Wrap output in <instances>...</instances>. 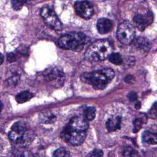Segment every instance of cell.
Instances as JSON below:
<instances>
[{
	"label": "cell",
	"instance_id": "cell-10",
	"mask_svg": "<svg viewBox=\"0 0 157 157\" xmlns=\"http://www.w3.org/2000/svg\"><path fill=\"white\" fill-rule=\"evenodd\" d=\"M44 77L48 81H53L57 78H63V73L62 70L58 67L47 69L44 72Z\"/></svg>",
	"mask_w": 157,
	"mask_h": 157
},
{
	"label": "cell",
	"instance_id": "cell-4",
	"mask_svg": "<svg viewBox=\"0 0 157 157\" xmlns=\"http://www.w3.org/2000/svg\"><path fill=\"white\" fill-rule=\"evenodd\" d=\"M86 42L85 35L80 32H71L62 36L58 42L59 47L65 50L79 52Z\"/></svg>",
	"mask_w": 157,
	"mask_h": 157
},
{
	"label": "cell",
	"instance_id": "cell-1",
	"mask_svg": "<svg viewBox=\"0 0 157 157\" xmlns=\"http://www.w3.org/2000/svg\"><path fill=\"white\" fill-rule=\"evenodd\" d=\"M88 128V121L83 117H74L64 128L61 133V137L72 145H80L86 138Z\"/></svg>",
	"mask_w": 157,
	"mask_h": 157
},
{
	"label": "cell",
	"instance_id": "cell-28",
	"mask_svg": "<svg viewBox=\"0 0 157 157\" xmlns=\"http://www.w3.org/2000/svg\"><path fill=\"white\" fill-rule=\"evenodd\" d=\"M135 107H136V109H140V103L139 102H137V103L136 104V105H135Z\"/></svg>",
	"mask_w": 157,
	"mask_h": 157
},
{
	"label": "cell",
	"instance_id": "cell-8",
	"mask_svg": "<svg viewBox=\"0 0 157 157\" xmlns=\"http://www.w3.org/2000/svg\"><path fill=\"white\" fill-rule=\"evenodd\" d=\"M74 8L77 15L84 19H89L93 14V7L88 1H77L74 4Z\"/></svg>",
	"mask_w": 157,
	"mask_h": 157
},
{
	"label": "cell",
	"instance_id": "cell-26",
	"mask_svg": "<svg viewBox=\"0 0 157 157\" xmlns=\"http://www.w3.org/2000/svg\"><path fill=\"white\" fill-rule=\"evenodd\" d=\"M134 80V77L132 75H127L125 78H124V81L126 82V83H132Z\"/></svg>",
	"mask_w": 157,
	"mask_h": 157
},
{
	"label": "cell",
	"instance_id": "cell-7",
	"mask_svg": "<svg viewBox=\"0 0 157 157\" xmlns=\"http://www.w3.org/2000/svg\"><path fill=\"white\" fill-rule=\"evenodd\" d=\"M40 15L47 26L54 30L61 31L63 25L56 13L49 7H44L41 9Z\"/></svg>",
	"mask_w": 157,
	"mask_h": 157
},
{
	"label": "cell",
	"instance_id": "cell-29",
	"mask_svg": "<svg viewBox=\"0 0 157 157\" xmlns=\"http://www.w3.org/2000/svg\"><path fill=\"white\" fill-rule=\"evenodd\" d=\"M1 63L2 64V62H3V59H4V57H3V55H2V54H1Z\"/></svg>",
	"mask_w": 157,
	"mask_h": 157
},
{
	"label": "cell",
	"instance_id": "cell-2",
	"mask_svg": "<svg viewBox=\"0 0 157 157\" xmlns=\"http://www.w3.org/2000/svg\"><path fill=\"white\" fill-rule=\"evenodd\" d=\"M114 71L110 68H105L82 75L81 80L96 89H104L114 77Z\"/></svg>",
	"mask_w": 157,
	"mask_h": 157
},
{
	"label": "cell",
	"instance_id": "cell-24",
	"mask_svg": "<svg viewBox=\"0 0 157 157\" xmlns=\"http://www.w3.org/2000/svg\"><path fill=\"white\" fill-rule=\"evenodd\" d=\"M18 81V77L16 76H13L7 80V83H9V85H15L16 84H17Z\"/></svg>",
	"mask_w": 157,
	"mask_h": 157
},
{
	"label": "cell",
	"instance_id": "cell-17",
	"mask_svg": "<svg viewBox=\"0 0 157 157\" xmlns=\"http://www.w3.org/2000/svg\"><path fill=\"white\" fill-rule=\"evenodd\" d=\"M109 58V61L115 65H119L123 63V58L118 53H112Z\"/></svg>",
	"mask_w": 157,
	"mask_h": 157
},
{
	"label": "cell",
	"instance_id": "cell-18",
	"mask_svg": "<svg viewBox=\"0 0 157 157\" xmlns=\"http://www.w3.org/2000/svg\"><path fill=\"white\" fill-rule=\"evenodd\" d=\"M42 119V121L45 123H51L55 121L56 119V117L53 115L51 113H47L44 114L42 117L41 118Z\"/></svg>",
	"mask_w": 157,
	"mask_h": 157
},
{
	"label": "cell",
	"instance_id": "cell-11",
	"mask_svg": "<svg viewBox=\"0 0 157 157\" xmlns=\"http://www.w3.org/2000/svg\"><path fill=\"white\" fill-rule=\"evenodd\" d=\"M112 22L107 18H102L97 21V29L101 34H104L109 33L112 30Z\"/></svg>",
	"mask_w": 157,
	"mask_h": 157
},
{
	"label": "cell",
	"instance_id": "cell-5",
	"mask_svg": "<svg viewBox=\"0 0 157 157\" xmlns=\"http://www.w3.org/2000/svg\"><path fill=\"white\" fill-rule=\"evenodd\" d=\"M28 132V128L26 123L21 121L16 122L12 126L9 137L11 141L16 144H26L29 141L31 137Z\"/></svg>",
	"mask_w": 157,
	"mask_h": 157
},
{
	"label": "cell",
	"instance_id": "cell-20",
	"mask_svg": "<svg viewBox=\"0 0 157 157\" xmlns=\"http://www.w3.org/2000/svg\"><path fill=\"white\" fill-rule=\"evenodd\" d=\"M143 125V119L141 118H137L134 120V128H133V131L134 133L138 132L142 126Z\"/></svg>",
	"mask_w": 157,
	"mask_h": 157
},
{
	"label": "cell",
	"instance_id": "cell-6",
	"mask_svg": "<svg viewBox=\"0 0 157 157\" xmlns=\"http://www.w3.org/2000/svg\"><path fill=\"white\" fill-rule=\"evenodd\" d=\"M136 30L134 26L128 21L121 23L117 28V37L123 44L128 45L134 40Z\"/></svg>",
	"mask_w": 157,
	"mask_h": 157
},
{
	"label": "cell",
	"instance_id": "cell-3",
	"mask_svg": "<svg viewBox=\"0 0 157 157\" xmlns=\"http://www.w3.org/2000/svg\"><path fill=\"white\" fill-rule=\"evenodd\" d=\"M113 45L109 39H99L90 45L85 52V58L91 61H101L105 59L112 53Z\"/></svg>",
	"mask_w": 157,
	"mask_h": 157
},
{
	"label": "cell",
	"instance_id": "cell-14",
	"mask_svg": "<svg viewBox=\"0 0 157 157\" xmlns=\"http://www.w3.org/2000/svg\"><path fill=\"white\" fill-rule=\"evenodd\" d=\"M142 140L144 142L148 144L155 145L157 142L156 134L149 131H145L142 134Z\"/></svg>",
	"mask_w": 157,
	"mask_h": 157
},
{
	"label": "cell",
	"instance_id": "cell-23",
	"mask_svg": "<svg viewBox=\"0 0 157 157\" xmlns=\"http://www.w3.org/2000/svg\"><path fill=\"white\" fill-rule=\"evenodd\" d=\"M89 155L91 156H102L103 155V152L101 150L95 149L92 152H91Z\"/></svg>",
	"mask_w": 157,
	"mask_h": 157
},
{
	"label": "cell",
	"instance_id": "cell-21",
	"mask_svg": "<svg viewBox=\"0 0 157 157\" xmlns=\"http://www.w3.org/2000/svg\"><path fill=\"white\" fill-rule=\"evenodd\" d=\"M24 3H25L24 1H12V7L16 10H20Z\"/></svg>",
	"mask_w": 157,
	"mask_h": 157
},
{
	"label": "cell",
	"instance_id": "cell-16",
	"mask_svg": "<svg viewBox=\"0 0 157 157\" xmlns=\"http://www.w3.org/2000/svg\"><path fill=\"white\" fill-rule=\"evenodd\" d=\"M96 115V109L94 107H86L83 112V118L87 121L93 120Z\"/></svg>",
	"mask_w": 157,
	"mask_h": 157
},
{
	"label": "cell",
	"instance_id": "cell-13",
	"mask_svg": "<svg viewBox=\"0 0 157 157\" xmlns=\"http://www.w3.org/2000/svg\"><path fill=\"white\" fill-rule=\"evenodd\" d=\"M121 120L120 117L109 118L106 123V127L107 130L109 132H112L120 129L121 126Z\"/></svg>",
	"mask_w": 157,
	"mask_h": 157
},
{
	"label": "cell",
	"instance_id": "cell-27",
	"mask_svg": "<svg viewBox=\"0 0 157 157\" xmlns=\"http://www.w3.org/2000/svg\"><path fill=\"white\" fill-rule=\"evenodd\" d=\"M7 59L9 61H13L15 60V57L13 53H9L7 55Z\"/></svg>",
	"mask_w": 157,
	"mask_h": 157
},
{
	"label": "cell",
	"instance_id": "cell-12",
	"mask_svg": "<svg viewBox=\"0 0 157 157\" xmlns=\"http://www.w3.org/2000/svg\"><path fill=\"white\" fill-rule=\"evenodd\" d=\"M134 41V45L139 49L144 51H148L151 48L150 42L144 37H139Z\"/></svg>",
	"mask_w": 157,
	"mask_h": 157
},
{
	"label": "cell",
	"instance_id": "cell-15",
	"mask_svg": "<svg viewBox=\"0 0 157 157\" xmlns=\"http://www.w3.org/2000/svg\"><path fill=\"white\" fill-rule=\"evenodd\" d=\"M33 97V94L31 92L28 91H24L18 93L16 96L15 99L17 102L20 104H22L29 101Z\"/></svg>",
	"mask_w": 157,
	"mask_h": 157
},
{
	"label": "cell",
	"instance_id": "cell-22",
	"mask_svg": "<svg viewBox=\"0 0 157 157\" xmlns=\"http://www.w3.org/2000/svg\"><path fill=\"white\" fill-rule=\"evenodd\" d=\"M137 155V151L131 147H127L124 150V156H136Z\"/></svg>",
	"mask_w": 157,
	"mask_h": 157
},
{
	"label": "cell",
	"instance_id": "cell-19",
	"mask_svg": "<svg viewBox=\"0 0 157 157\" xmlns=\"http://www.w3.org/2000/svg\"><path fill=\"white\" fill-rule=\"evenodd\" d=\"M69 155V151L64 148H59L55 151L53 156H68Z\"/></svg>",
	"mask_w": 157,
	"mask_h": 157
},
{
	"label": "cell",
	"instance_id": "cell-9",
	"mask_svg": "<svg viewBox=\"0 0 157 157\" xmlns=\"http://www.w3.org/2000/svg\"><path fill=\"white\" fill-rule=\"evenodd\" d=\"M152 21L153 18L151 13H147L146 15L138 14L134 17V24L136 25L137 28L140 31L144 30L145 28L148 25H150Z\"/></svg>",
	"mask_w": 157,
	"mask_h": 157
},
{
	"label": "cell",
	"instance_id": "cell-25",
	"mask_svg": "<svg viewBox=\"0 0 157 157\" xmlns=\"http://www.w3.org/2000/svg\"><path fill=\"white\" fill-rule=\"evenodd\" d=\"M128 97V99L131 101H134L137 99V95L135 92L129 93Z\"/></svg>",
	"mask_w": 157,
	"mask_h": 157
}]
</instances>
